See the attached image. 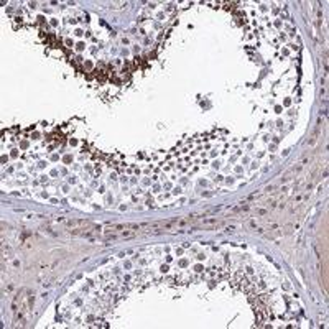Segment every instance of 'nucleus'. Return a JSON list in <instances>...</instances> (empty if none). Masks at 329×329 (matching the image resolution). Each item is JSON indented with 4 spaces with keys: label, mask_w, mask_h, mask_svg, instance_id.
<instances>
[{
    "label": "nucleus",
    "mask_w": 329,
    "mask_h": 329,
    "mask_svg": "<svg viewBox=\"0 0 329 329\" xmlns=\"http://www.w3.org/2000/svg\"><path fill=\"white\" fill-rule=\"evenodd\" d=\"M318 135H319V127L316 128V130H314V133L311 135V138L308 140V145H314V143L318 142Z\"/></svg>",
    "instance_id": "f257e3e1"
}]
</instances>
